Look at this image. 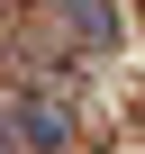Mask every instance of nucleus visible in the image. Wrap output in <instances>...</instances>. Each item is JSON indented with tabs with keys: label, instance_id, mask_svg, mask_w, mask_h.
I'll return each mask as SVG.
<instances>
[{
	"label": "nucleus",
	"instance_id": "nucleus-1",
	"mask_svg": "<svg viewBox=\"0 0 145 154\" xmlns=\"http://www.w3.org/2000/svg\"><path fill=\"white\" fill-rule=\"evenodd\" d=\"M54 18H72V36H82V45H109V36H118V18L100 9V0H54Z\"/></svg>",
	"mask_w": 145,
	"mask_h": 154
},
{
	"label": "nucleus",
	"instance_id": "nucleus-3",
	"mask_svg": "<svg viewBox=\"0 0 145 154\" xmlns=\"http://www.w3.org/2000/svg\"><path fill=\"white\" fill-rule=\"evenodd\" d=\"M18 145H27V136H9V118H0V154H18Z\"/></svg>",
	"mask_w": 145,
	"mask_h": 154
},
{
	"label": "nucleus",
	"instance_id": "nucleus-2",
	"mask_svg": "<svg viewBox=\"0 0 145 154\" xmlns=\"http://www.w3.org/2000/svg\"><path fill=\"white\" fill-rule=\"evenodd\" d=\"M63 136H72V118L54 100H27V145H63Z\"/></svg>",
	"mask_w": 145,
	"mask_h": 154
}]
</instances>
